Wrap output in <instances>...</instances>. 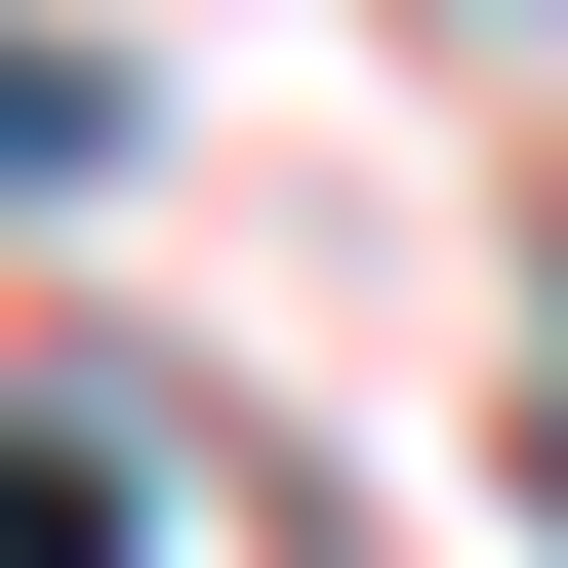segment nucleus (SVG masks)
Wrapping results in <instances>:
<instances>
[{"instance_id":"2","label":"nucleus","mask_w":568,"mask_h":568,"mask_svg":"<svg viewBox=\"0 0 568 568\" xmlns=\"http://www.w3.org/2000/svg\"><path fill=\"white\" fill-rule=\"evenodd\" d=\"M0 568H122V487H82V447H0Z\"/></svg>"},{"instance_id":"1","label":"nucleus","mask_w":568,"mask_h":568,"mask_svg":"<svg viewBox=\"0 0 568 568\" xmlns=\"http://www.w3.org/2000/svg\"><path fill=\"white\" fill-rule=\"evenodd\" d=\"M82 163H122V82L41 41V0H0V203H82Z\"/></svg>"}]
</instances>
